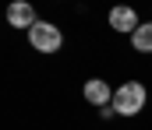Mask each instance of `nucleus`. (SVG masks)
<instances>
[{"label": "nucleus", "mask_w": 152, "mask_h": 130, "mask_svg": "<svg viewBox=\"0 0 152 130\" xmlns=\"http://www.w3.org/2000/svg\"><path fill=\"white\" fill-rule=\"evenodd\" d=\"M142 106H145V85L142 81H127L113 91L117 116H134V113H142Z\"/></svg>", "instance_id": "f257e3e1"}, {"label": "nucleus", "mask_w": 152, "mask_h": 130, "mask_svg": "<svg viewBox=\"0 0 152 130\" xmlns=\"http://www.w3.org/2000/svg\"><path fill=\"white\" fill-rule=\"evenodd\" d=\"M28 42H32V49H39V53H57L60 42H64V35H60L57 25H50V21H36V25L28 28Z\"/></svg>", "instance_id": "f03ea898"}, {"label": "nucleus", "mask_w": 152, "mask_h": 130, "mask_svg": "<svg viewBox=\"0 0 152 130\" xmlns=\"http://www.w3.org/2000/svg\"><path fill=\"white\" fill-rule=\"evenodd\" d=\"M85 102H92V106H99V109L113 106V91H110V85H106L103 78H92V81H85Z\"/></svg>", "instance_id": "7ed1b4c3"}, {"label": "nucleus", "mask_w": 152, "mask_h": 130, "mask_svg": "<svg viewBox=\"0 0 152 130\" xmlns=\"http://www.w3.org/2000/svg\"><path fill=\"white\" fill-rule=\"evenodd\" d=\"M7 21H11L14 28H32V25H36V11H32V4L14 0V4L7 7Z\"/></svg>", "instance_id": "20e7f679"}, {"label": "nucleus", "mask_w": 152, "mask_h": 130, "mask_svg": "<svg viewBox=\"0 0 152 130\" xmlns=\"http://www.w3.org/2000/svg\"><path fill=\"white\" fill-rule=\"evenodd\" d=\"M110 25H113L117 32H131V35H134L142 21H138L134 7H113V11H110Z\"/></svg>", "instance_id": "39448f33"}, {"label": "nucleus", "mask_w": 152, "mask_h": 130, "mask_svg": "<svg viewBox=\"0 0 152 130\" xmlns=\"http://www.w3.org/2000/svg\"><path fill=\"white\" fill-rule=\"evenodd\" d=\"M131 46L138 53H152V21H142L138 25V32L131 35Z\"/></svg>", "instance_id": "423d86ee"}]
</instances>
